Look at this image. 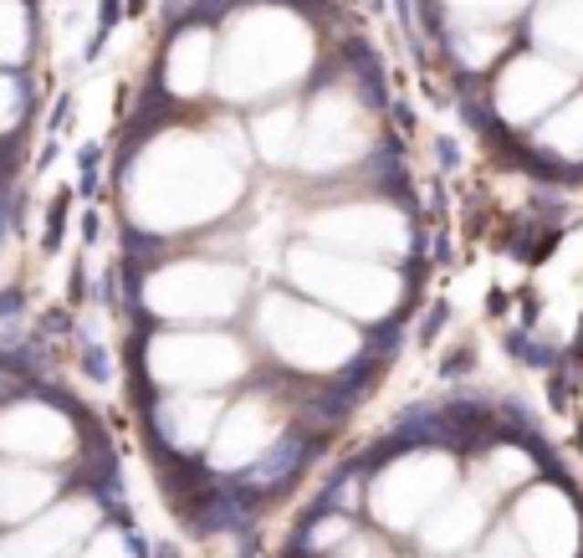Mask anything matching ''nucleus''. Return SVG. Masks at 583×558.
I'll return each instance as SVG.
<instances>
[{"mask_svg":"<svg viewBox=\"0 0 583 558\" xmlns=\"http://www.w3.org/2000/svg\"><path fill=\"white\" fill-rule=\"evenodd\" d=\"M318 236L328 247H349V251H400L410 241L404 221L384 200H363V205H349V210H333L328 221H318Z\"/></svg>","mask_w":583,"mask_h":558,"instance_id":"obj_6","label":"nucleus"},{"mask_svg":"<svg viewBox=\"0 0 583 558\" xmlns=\"http://www.w3.org/2000/svg\"><path fill=\"white\" fill-rule=\"evenodd\" d=\"M292 277L297 287L318 292V298L338 302V308L359 312V318H379V312L394 308V277L379 272V267H363L359 257H328V251H297L292 257Z\"/></svg>","mask_w":583,"mask_h":558,"instance_id":"obj_2","label":"nucleus"},{"mask_svg":"<svg viewBox=\"0 0 583 558\" xmlns=\"http://www.w3.org/2000/svg\"><path fill=\"white\" fill-rule=\"evenodd\" d=\"M0 226H5V200H0Z\"/></svg>","mask_w":583,"mask_h":558,"instance_id":"obj_10","label":"nucleus"},{"mask_svg":"<svg viewBox=\"0 0 583 558\" xmlns=\"http://www.w3.org/2000/svg\"><path fill=\"white\" fill-rule=\"evenodd\" d=\"M512 528L527 543L532 558H583V518L563 487L553 481H527L512 502Z\"/></svg>","mask_w":583,"mask_h":558,"instance_id":"obj_3","label":"nucleus"},{"mask_svg":"<svg viewBox=\"0 0 583 558\" xmlns=\"http://www.w3.org/2000/svg\"><path fill=\"white\" fill-rule=\"evenodd\" d=\"M461 558H532V553H527V543L517 538L512 522H496V528H486V538H481L471 553H461Z\"/></svg>","mask_w":583,"mask_h":558,"instance_id":"obj_9","label":"nucleus"},{"mask_svg":"<svg viewBox=\"0 0 583 558\" xmlns=\"http://www.w3.org/2000/svg\"><path fill=\"white\" fill-rule=\"evenodd\" d=\"M486 518H492V497L481 487H455L425 522H420V548L430 558H461L486 538Z\"/></svg>","mask_w":583,"mask_h":558,"instance_id":"obj_5","label":"nucleus"},{"mask_svg":"<svg viewBox=\"0 0 583 558\" xmlns=\"http://www.w3.org/2000/svg\"><path fill=\"white\" fill-rule=\"evenodd\" d=\"M537 477V461H532L522 446H486V456H481V477L476 487L486 497H506V492H522L527 481Z\"/></svg>","mask_w":583,"mask_h":558,"instance_id":"obj_7","label":"nucleus"},{"mask_svg":"<svg viewBox=\"0 0 583 558\" xmlns=\"http://www.w3.org/2000/svg\"><path fill=\"white\" fill-rule=\"evenodd\" d=\"M272 308L282 312L286 323H266L276 338V353H282L292 369H343V359L353 353V333L328 312H307L297 302L272 298Z\"/></svg>","mask_w":583,"mask_h":558,"instance_id":"obj_4","label":"nucleus"},{"mask_svg":"<svg viewBox=\"0 0 583 558\" xmlns=\"http://www.w3.org/2000/svg\"><path fill=\"white\" fill-rule=\"evenodd\" d=\"M451 492H455V456H445L441 446H410V451H394V461L374 477L369 512L389 532H415Z\"/></svg>","mask_w":583,"mask_h":558,"instance_id":"obj_1","label":"nucleus"},{"mask_svg":"<svg viewBox=\"0 0 583 558\" xmlns=\"http://www.w3.org/2000/svg\"><path fill=\"white\" fill-rule=\"evenodd\" d=\"M553 159H563V164H578L583 159V108H573V113H557L553 129H543V139H537Z\"/></svg>","mask_w":583,"mask_h":558,"instance_id":"obj_8","label":"nucleus"}]
</instances>
